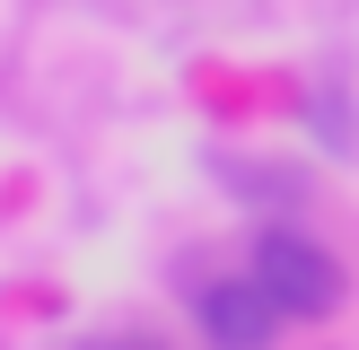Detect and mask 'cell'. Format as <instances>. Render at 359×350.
Wrapping results in <instances>:
<instances>
[{"instance_id":"6da1fadb","label":"cell","mask_w":359,"mask_h":350,"mask_svg":"<svg viewBox=\"0 0 359 350\" xmlns=\"http://www.w3.org/2000/svg\"><path fill=\"white\" fill-rule=\"evenodd\" d=\"M245 272L263 280V298H272L290 324H316V315L342 307V262L325 254L316 237H290V227H272V237H255V262Z\"/></svg>"},{"instance_id":"7a4b0ae2","label":"cell","mask_w":359,"mask_h":350,"mask_svg":"<svg viewBox=\"0 0 359 350\" xmlns=\"http://www.w3.org/2000/svg\"><path fill=\"white\" fill-rule=\"evenodd\" d=\"M193 315H202V342H210V350H272V342H280V324H290V315L263 298V280H255V272H245V280H210Z\"/></svg>"}]
</instances>
